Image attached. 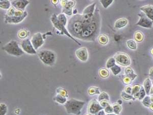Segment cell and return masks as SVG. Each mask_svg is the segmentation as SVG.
<instances>
[{
  "label": "cell",
  "instance_id": "484cf974",
  "mask_svg": "<svg viewBox=\"0 0 153 115\" xmlns=\"http://www.w3.org/2000/svg\"><path fill=\"white\" fill-rule=\"evenodd\" d=\"M57 18L59 22L65 26L66 25V24H68L67 17L64 13H62L59 15H57Z\"/></svg>",
  "mask_w": 153,
  "mask_h": 115
},
{
  "label": "cell",
  "instance_id": "60d3db41",
  "mask_svg": "<svg viewBox=\"0 0 153 115\" xmlns=\"http://www.w3.org/2000/svg\"><path fill=\"white\" fill-rule=\"evenodd\" d=\"M132 80L131 78L128 77L127 76H124L123 78V83L124 85L126 86H129L132 83Z\"/></svg>",
  "mask_w": 153,
  "mask_h": 115
},
{
  "label": "cell",
  "instance_id": "f907efd6",
  "mask_svg": "<svg viewBox=\"0 0 153 115\" xmlns=\"http://www.w3.org/2000/svg\"><path fill=\"white\" fill-rule=\"evenodd\" d=\"M117 103L119 104V105H121L122 103H123V101H122V100H118V102H117Z\"/></svg>",
  "mask_w": 153,
  "mask_h": 115
},
{
  "label": "cell",
  "instance_id": "680465c9",
  "mask_svg": "<svg viewBox=\"0 0 153 115\" xmlns=\"http://www.w3.org/2000/svg\"><path fill=\"white\" fill-rule=\"evenodd\" d=\"M152 95L153 96V95Z\"/></svg>",
  "mask_w": 153,
  "mask_h": 115
},
{
  "label": "cell",
  "instance_id": "9f6ffc18",
  "mask_svg": "<svg viewBox=\"0 0 153 115\" xmlns=\"http://www.w3.org/2000/svg\"><path fill=\"white\" fill-rule=\"evenodd\" d=\"M151 53L152 55H153V48L152 49L151 51Z\"/></svg>",
  "mask_w": 153,
  "mask_h": 115
},
{
  "label": "cell",
  "instance_id": "f35d334b",
  "mask_svg": "<svg viewBox=\"0 0 153 115\" xmlns=\"http://www.w3.org/2000/svg\"><path fill=\"white\" fill-rule=\"evenodd\" d=\"M139 98L138 100H143V99H144V97L146 96V91L144 90L143 86H141V88L140 91H139Z\"/></svg>",
  "mask_w": 153,
  "mask_h": 115
},
{
  "label": "cell",
  "instance_id": "e0dca14e",
  "mask_svg": "<svg viewBox=\"0 0 153 115\" xmlns=\"http://www.w3.org/2000/svg\"><path fill=\"white\" fill-rule=\"evenodd\" d=\"M139 10L146 14L150 20L153 21V6L148 5L140 8Z\"/></svg>",
  "mask_w": 153,
  "mask_h": 115
},
{
  "label": "cell",
  "instance_id": "91938a15",
  "mask_svg": "<svg viewBox=\"0 0 153 115\" xmlns=\"http://www.w3.org/2000/svg\"></svg>",
  "mask_w": 153,
  "mask_h": 115
},
{
  "label": "cell",
  "instance_id": "f5cc1de1",
  "mask_svg": "<svg viewBox=\"0 0 153 115\" xmlns=\"http://www.w3.org/2000/svg\"><path fill=\"white\" fill-rule=\"evenodd\" d=\"M150 95H153V86H152L151 91H150Z\"/></svg>",
  "mask_w": 153,
  "mask_h": 115
},
{
  "label": "cell",
  "instance_id": "cb8c5ba5",
  "mask_svg": "<svg viewBox=\"0 0 153 115\" xmlns=\"http://www.w3.org/2000/svg\"><path fill=\"white\" fill-rule=\"evenodd\" d=\"M99 74L101 77L103 78H106L109 76L110 72L107 69L102 68L99 70Z\"/></svg>",
  "mask_w": 153,
  "mask_h": 115
},
{
  "label": "cell",
  "instance_id": "7bdbcfd3",
  "mask_svg": "<svg viewBox=\"0 0 153 115\" xmlns=\"http://www.w3.org/2000/svg\"><path fill=\"white\" fill-rule=\"evenodd\" d=\"M105 113L107 114H112L113 113V106L111 105L110 104L108 106H107L106 108H105L104 109Z\"/></svg>",
  "mask_w": 153,
  "mask_h": 115
},
{
  "label": "cell",
  "instance_id": "9a60e30c",
  "mask_svg": "<svg viewBox=\"0 0 153 115\" xmlns=\"http://www.w3.org/2000/svg\"><path fill=\"white\" fill-rule=\"evenodd\" d=\"M11 3L15 9L25 11V8L30 3V1L28 0H15L11 1Z\"/></svg>",
  "mask_w": 153,
  "mask_h": 115
},
{
  "label": "cell",
  "instance_id": "681fc988",
  "mask_svg": "<svg viewBox=\"0 0 153 115\" xmlns=\"http://www.w3.org/2000/svg\"><path fill=\"white\" fill-rule=\"evenodd\" d=\"M59 1H58V0H56V1L52 0V1H51V2H52V4H53V5H57V4L59 3Z\"/></svg>",
  "mask_w": 153,
  "mask_h": 115
},
{
  "label": "cell",
  "instance_id": "9c48e42d",
  "mask_svg": "<svg viewBox=\"0 0 153 115\" xmlns=\"http://www.w3.org/2000/svg\"><path fill=\"white\" fill-rule=\"evenodd\" d=\"M138 15L140 17V20L136 24V25L151 29L153 27V21L150 20L143 12H140L138 14Z\"/></svg>",
  "mask_w": 153,
  "mask_h": 115
},
{
  "label": "cell",
  "instance_id": "44dd1931",
  "mask_svg": "<svg viewBox=\"0 0 153 115\" xmlns=\"http://www.w3.org/2000/svg\"><path fill=\"white\" fill-rule=\"evenodd\" d=\"M98 41L101 45H105L108 43L109 38L104 34H100L98 37Z\"/></svg>",
  "mask_w": 153,
  "mask_h": 115
},
{
  "label": "cell",
  "instance_id": "b9f144b4",
  "mask_svg": "<svg viewBox=\"0 0 153 115\" xmlns=\"http://www.w3.org/2000/svg\"><path fill=\"white\" fill-rule=\"evenodd\" d=\"M16 9H15L13 7H11L10 9H8L7 10V14L6 15L9 16H13L14 15V13H15V11Z\"/></svg>",
  "mask_w": 153,
  "mask_h": 115
},
{
  "label": "cell",
  "instance_id": "d4e9b609",
  "mask_svg": "<svg viewBox=\"0 0 153 115\" xmlns=\"http://www.w3.org/2000/svg\"><path fill=\"white\" fill-rule=\"evenodd\" d=\"M88 93L90 96H94V95H96V94L100 95L101 92H100V89L97 87L91 86L88 90Z\"/></svg>",
  "mask_w": 153,
  "mask_h": 115
},
{
  "label": "cell",
  "instance_id": "5bb4252c",
  "mask_svg": "<svg viewBox=\"0 0 153 115\" xmlns=\"http://www.w3.org/2000/svg\"><path fill=\"white\" fill-rule=\"evenodd\" d=\"M75 55L79 60L83 62H86L88 58V53L86 47H81L78 49L75 52Z\"/></svg>",
  "mask_w": 153,
  "mask_h": 115
},
{
  "label": "cell",
  "instance_id": "ffe728a7",
  "mask_svg": "<svg viewBox=\"0 0 153 115\" xmlns=\"http://www.w3.org/2000/svg\"><path fill=\"white\" fill-rule=\"evenodd\" d=\"M143 88L144 90L146 91V95L149 96L150 95V91L152 88V85L151 80L150 78H146L145 79L144 82H143Z\"/></svg>",
  "mask_w": 153,
  "mask_h": 115
},
{
  "label": "cell",
  "instance_id": "4316f807",
  "mask_svg": "<svg viewBox=\"0 0 153 115\" xmlns=\"http://www.w3.org/2000/svg\"><path fill=\"white\" fill-rule=\"evenodd\" d=\"M28 31L26 29H23L20 30L18 32V38L21 39H26V38H27L29 35Z\"/></svg>",
  "mask_w": 153,
  "mask_h": 115
},
{
  "label": "cell",
  "instance_id": "7c38bea8",
  "mask_svg": "<svg viewBox=\"0 0 153 115\" xmlns=\"http://www.w3.org/2000/svg\"><path fill=\"white\" fill-rule=\"evenodd\" d=\"M104 110V108L101 105L100 102L96 99H93L89 103L88 111L89 113L92 115H96L100 111Z\"/></svg>",
  "mask_w": 153,
  "mask_h": 115
},
{
  "label": "cell",
  "instance_id": "7a4b0ae2",
  "mask_svg": "<svg viewBox=\"0 0 153 115\" xmlns=\"http://www.w3.org/2000/svg\"><path fill=\"white\" fill-rule=\"evenodd\" d=\"M85 25L84 24L82 15L75 14L69 19L67 24V30L71 36L78 38Z\"/></svg>",
  "mask_w": 153,
  "mask_h": 115
},
{
  "label": "cell",
  "instance_id": "8d00e7d4",
  "mask_svg": "<svg viewBox=\"0 0 153 115\" xmlns=\"http://www.w3.org/2000/svg\"><path fill=\"white\" fill-rule=\"evenodd\" d=\"M113 1H114L113 0H101L100 1V2L103 6V7L105 9H106L111 4H112Z\"/></svg>",
  "mask_w": 153,
  "mask_h": 115
},
{
  "label": "cell",
  "instance_id": "f1b7e54d",
  "mask_svg": "<svg viewBox=\"0 0 153 115\" xmlns=\"http://www.w3.org/2000/svg\"><path fill=\"white\" fill-rule=\"evenodd\" d=\"M107 100L110 101V97L106 92H102L98 97V101L100 102L101 101Z\"/></svg>",
  "mask_w": 153,
  "mask_h": 115
},
{
  "label": "cell",
  "instance_id": "8992f818",
  "mask_svg": "<svg viewBox=\"0 0 153 115\" xmlns=\"http://www.w3.org/2000/svg\"><path fill=\"white\" fill-rule=\"evenodd\" d=\"M51 21L52 22L54 27L60 32L61 34L66 35V36H68V38H71V40H73L74 41H75L76 43H78V45H81V43H79L78 41L75 39V38L71 36V35L69 33V32H68V30L65 28V26L59 22L58 20V18H57V15L53 14V15H52V16L51 17Z\"/></svg>",
  "mask_w": 153,
  "mask_h": 115
},
{
  "label": "cell",
  "instance_id": "74e56055",
  "mask_svg": "<svg viewBox=\"0 0 153 115\" xmlns=\"http://www.w3.org/2000/svg\"><path fill=\"white\" fill-rule=\"evenodd\" d=\"M141 86L139 85V84H135V85H134L132 86V94H131V95L132 96H133L135 94L138 93L140 90Z\"/></svg>",
  "mask_w": 153,
  "mask_h": 115
},
{
  "label": "cell",
  "instance_id": "7dc6e473",
  "mask_svg": "<svg viewBox=\"0 0 153 115\" xmlns=\"http://www.w3.org/2000/svg\"><path fill=\"white\" fill-rule=\"evenodd\" d=\"M95 115H105V111H104V110H101Z\"/></svg>",
  "mask_w": 153,
  "mask_h": 115
},
{
  "label": "cell",
  "instance_id": "603a6c76",
  "mask_svg": "<svg viewBox=\"0 0 153 115\" xmlns=\"http://www.w3.org/2000/svg\"><path fill=\"white\" fill-rule=\"evenodd\" d=\"M11 6V3L10 1L8 0H2L0 2V8L2 9H10Z\"/></svg>",
  "mask_w": 153,
  "mask_h": 115
},
{
  "label": "cell",
  "instance_id": "e575fe53",
  "mask_svg": "<svg viewBox=\"0 0 153 115\" xmlns=\"http://www.w3.org/2000/svg\"><path fill=\"white\" fill-rule=\"evenodd\" d=\"M116 61L114 58H109L106 63V67L108 69H110L114 66L115 64Z\"/></svg>",
  "mask_w": 153,
  "mask_h": 115
},
{
  "label": "cell",
  "instance_id": "d6986e66",
  "mask_svg": "<svg viewBox=\"0 0 153 115\" xmlns=\"http://www.w3.org/2000/svg\"><path fill=\"white\" fill-rule=\"evenodd\" d=\"M125 75L131 78L132 81H133L137 77V74L134 73L133 70L131 67H127L125 69Z\"/></svg>",
  "mask_w": 153,
  "mask_h": 115
},
{
  "label": "cell",
  "instance_id": "83f0119b",
  "mask_svg": "<svg viewBox=\"0 0 153 115\" xmlns=\"http://www.w3.org/2000/svg\"><path fill=\"white\" fill-rule=\"evenodd\" d=\"M134 39L137 42H142L144 39V35L140 31H137L135 33Z\"/></svg>",
  "mask_w": 153,
  "mask_h": 115
},
{
  "label": "cell",
  "instance_id": "f6af8a7d",
  "mask_svg": "<svg viewBox=\"0 0 153 115\" xmlns=\"http://www.w3.org/2000/svg\"><path fill=\"white\" fill-rule=\"evenodd\" d=\"M132 86H127L126 87H125V90H124V91H125L126 93L128 94H130V95H131V94H132Z\"/></svg>",
  "mask_w": 153,
  "mask_h": 115
},
{
  "label": "cell",
  "instance_id": "ac0fdd59",
  "mask_svg": "<svg viewBox=\"0 0 153 115\" xmlns=\"http://www.w3.org/2000/svg\"><path fill=\"white\" fill-rule=\"evenodd\" d=\"M128 23V21L126 18H119L114 24L115 29H121L125 27Z\"/></svg>",
  "mask_w": 153,
  "mask_h": 115
},
{
  "label": "cell",
  "instance_id": "6da1fadb",
  "mask_svg": "<svg viewBox=\"0 0 153 115\" xmlns=\"http://www.w3.org/2000/svg\"><path fill=\"white\" fill-rule=\"evenodd\" d=\"M101 22L100 10L96 7L91 21L90 23L85 26L82 32L79 36L78 39L84 41H96L99 36Z\"/></svg>",
  "mask_w": 153,
  "mask_h": 115
},
{
  "label": "cell",
  "instance_id": "52a82bcc",
  "mask_svg": "<svg viewBox=\"0 0 153 115\" xmlns=\"http://www.w3.org/2000/svg\"><path fill=\"white\" fill-rule=\"evenodd\" d=\"M96 3H93L84 9L82 13V18L84 24L87 25L90 23L94 15V11L96 10Z\"/></svg>",
  "mask_w": 153,
  "mask_h": 115
},
{
  "label": "cell",
  "instance_id": "30bf717a",
  "mask_svg": "<svg viewBox=\"0 0 153 115\" xmlns=\"http://www.w3.org/2000/svg\"><path fill=\"white\" fill-rule=\"evenodd\" d=\"M21 46L24 52H26L27 54L30 55H35L37 54L36 50L34 49L31 40L28 38L23 40L21 43Z\"/></svg>",
  "mask_w": 153,
  "mask_h": 115
},
{
  "label": "cell",
  "instance_id": "ba28073f",
  "mask_svg": "<svg viewBox=\"0 0 153 115\" xmlns=\"http://www.w3.org/2000/svg\"><path fill=\"white\" fill-rule=\"evenodd\" d=\"M116 63L124 67H128L131 65V59L128 54L119 52L115 54L114 56Z\"/></svg>",
  "mask_w": 153,
  "mask_h": 115
},
{
  "label": "cell",
  "instance_id": "bcb514c9",
  "mask_svg": "<svg viewBox=\"0 0 153 115\" xmlns=\"http://www.w3.org/2000/svg\"><path fill=\"white\" fill-rule=\"evenodd\" d=\"M25 11H23L21 10H18L16 9L15 11V13H14V16H21L24 14Z\"/></svg>",
  "mask_w": 153,
  "mask_h": 115
},
{
  "label": "cell",
  "instance_id": "1f68e13d",
  "mask_svg": "<svg viewBox=\"0 0 153 115\" xmlns=\"http://www.w3.org/2000/svg\"><path fill=\"white\" fill-rule=\"evenodd\" d=\"M121 97L123 99H124L125 100L129 101L131 100H135L134 97L132 95H130V94L126 93L125 91H123L121 92Z\"/></svg>",
  "mask_w": 153,
  "mask_h": 115
},
{
  "label": "cell",
  "instance_id": "6f0895ef",
  "mask_svg": "<svg viewBox=\"0 0 153 115\" xmlns=\"http://www.w3.org/2000/svg\"><path fill=\"white\" fill-rule=\"evenodd\" d=\"M84 115H92V114H91L90 113H88V114H85Z\"/></svg>",
  "mask_w": 153,
  "mask_h": 115
},
{
  "label": "cell",
  "instance_id": "816d5d0a",
  "mask_svg": "<svg viewBox=\"0 0 153 115\" xmlns=\"http://www.w3.org/2000/svg\"><path fill=\"white\" fill-rule=\"evenodd\" d=\"M150 110H151L152 111H153V103H152V104H151V105H150Z\"/></svg>",
  "mask_w": 153,
  "mask_h": 115
},
{
  "label": "cell",
  "instance_id": "7402d4cb",
  "mask_svg": "<svg viewBox=\"0 0 153 115\" xmlns=\"http://www.w3.org/2000/svg\"><path fill=\"white\" fill-rule=\"evenodd\" d=\"M54 100L56 102L61 104H65L68 101L66 97L62 96L58 94H57V95H56L54 98Z\"/></svg>",
  "mask_w": 153,
  "mask_h": 115
},
{
  "label": "cell",
  "instance_id": "ee69618b",
  "mask_svg": "<svg viewBox=\"0 0 153 115\" xmlns=\"http://www.w3.org/2000/svg\"><path fill=\"white\" fill-rule=\"evenodd\" d=\"M99 102H100L101 105L104 108V109L105 108H106L107 106H108L110 104V103H109V101L107 100L101 101H100Z\"/></svg>",
  "mask_w": 153,
  "mask_h": 115
},
{
  "label": "cell",
  "instance_id": "c3c4849f",
  "mask_svg": "<svg viewBox=\"0 0 153 115\" xmlns=\"http://www.w3.org/2000/svg\"><path fill=\"white\" fill-rule=\"evenodd\" d=\"M150 77L151 79L153 80V67L150 69Z\"/></svg>",
  "mask_w": 153,
  "mask_h": 115
},
{
  "label": "cell",
  "instance_id": "2e32d148",
  "mask_svg": "<svg viewBox=\"0 0 153 115\" xmlns=\"http://www.w3.org/2000/svg\"><path fill=\"white\" fill-rule=\"evenodd\" d=\"M76 2L75 1H67L66 4L63 7V13L68 15V16L73 14V8L76 5Z\"/></svg>",
  "mask_w": 153,
  "mask_h": 115
},
{
  "label": "cell",
  "instance_id": "d590c367",
  "mask_svg": "<svg viewBox=\"0 0 153 115\" xmlns=\"http://www.w3.org/2000/svg\"><path fill=\"white\" fill-rule=\"evenodd\" d=\"M8 111L7 105L5 103L0 104V115H6Z\"/></svg>",
  "mask_w": 153,
  "mask_h": 115
},
{
  "label": "cell",
  "instance_id": "277c9868",
  "mask_svg": "<svg viewBox=\"0 0 153 115\" xmlns=\"http://www.w3.org/2000/svg\"><path fill=\"white\" fill-rule=\"evenodd\" d=\"M38 55L40 60L46 65L52 66L55 63L56 54L52 51L41 50L38 52Z\"/></svg>",
  "mask_w": 153,
  "mask_h": 115
},
{
  "label": "cell",
  "instance_id": "4fadbf2b",
  "mask_svg": "<svg viewBox=\"0 0 153 115\" xmlns=\"http://www.w3.org/2000/svg\"><path fill=\"white\" fill-rule=\"evenodd\" d=\"M28 15V13L25 11L24 14L21 16H9L6 15H5V22L6 24H16L23 22Z\"/></svg>",
  "mask_w": 153,
  "mask_h": 115
},
{
  "label": "cell",
  "instance_id": "d6a6232c",
  "mask_svg": "<svg viewBox=\"0 0 153 115\" xmlns=\"http://www.w3.org/2000/svg\"><path fill=\"white\" fill-rule=\"evenodd\" d=\"M111 70L112 71V73L115 76L118 75L121 72V67H119V66L115 65L113 67L110 68Z\"/></svg>",
  "mask_w": 153,
  "mask_h": 115
},
{
  "label": "cell",
  "instance_id": "11a10c76",
  "mask_svg": "<svg viewBox=\"0 0 153 115\" xmlns=\"http://www.w3.org/2000/svg\"><path fill=\"white\" fill-rule=\"evenodd\" d=\"M116 115L115 114L112 113V114H107V115Z\"/></svg>",
  "mask_w": 153,
  "mask_h": 115
},
{
  "label": "cell",
  "instance_id": "db71d44e",
  "mask_svg": "<svg viewBox=\"0 0 153 115\" xmlns=\"http://www.w3.org/2000/svg\"><path fill=\"white\" fill-rule=\"evenodd\" d=\"M151 99L152 103H153V96L151 95Z\"/></svg>",
  "mask_w": 153,
  "mask_h": 115
},
{
  "label": "cell",
  "instance_id": "3957f363",
  "mask_svg": "<svg viewBox=\"0 0 153 115\" xmlns=\"http://www.w3.org/2000/svg\"><path fill=\"white\" fill-rule=\"evenodd\" d=\"M85 103L84 101L72 98L67 101L64 104V107L68 114L79 115L81 114V110Z\"/></svg>",
  "mask_w": 153,
  "mask_h": 115
},
{
  "label": "cell",
  "instance_id": "ab89813d",
  "mask_svg": "<svg viewBox=\"0 0 153 115\" xmlns=\"http://www.w3.org/2000/svg\"><path fill=\"white\" fill-rule=\"evenodd\" d=\"M57 93L58 94H59L63 97H66V98L68 97V91L64 88H58L57 90Z\"/></svg>",
  "mask_w": 153,
  "mask_h": 115
},
{
  "label": "cell",
  "instance_id": "836d02e7",
  "mask_svg": "<svg viewBox=\"0 0 153 115\" xmlns=\"http://www.w3.org/2000/svg\"><path fill=\"white\" fill-rule=\"evenodd\" d=\"M112 106L113 108V113L115 114L116 115H119L122 111V106L121 105L115 103L113 104Z\"/></svg>",
  "mask_w": 153,
  "mask_h": 115
},
{
  "label": "cell",
  "instance_id": "5b68a950",
  "mask_svg": "<svg viewBox=\"0 0 153 115\" xmlns=\"http://www.w3.org/2000/svg\"><path fill=\"white\" fill-rule=\"evenodd\" d=\"M2 49L8 54L16 57H20L24 54V52L16 41H11L4 45Z\"/></svg>",
  "mask_w": 153,
  "mask_h": 115
},
{
  "label": "cell",
  "instance_id": "f546056e",
  "mask_svg": "<svg viewBox=\"0 0 153 115\" xmlns=\"http://www.w3.org/2000/svg\"><path fill=\"white\" fill-rule=\"evenodd\" d=\"M142 103L144 106L147 108H149L151 104H152L151 99V96H146L144 97V99L142 100Z\"/></svg>",
  "mask_w": 153,
  "mask_h": 115
},
{
  "label": "cell",
  "instance_id": "4dcf8cb0",
  "mask_svg": "<svg viewBox=\"0 0 153 115\" xmlns=\"http://www.w3.org/2000/svg\"><path fill=\"white\" fill-rule=\"evenodd\" d=\"M127 45L129 48H130L131 50H136L137 49L136 43L133 40H130L127 41Z\"/></svg>",
  "mask_w": 153,
  "mask_h": 115
},
{
  "label": "cell",
  "instance_id": "8fae6325",
  "mask_svg": "<svg viewBox=\"0 0 153 115\" xmlns=\"http://www.w3.org/2000/svg\"><path fill=\"white\" fill-rule=\"evenodd\" d=\"M31 41L32 44L33 46L34 49L36 50H38V49L41 47L43 43H45L43 35L41 33H36L32 36Z\"/></svg>",
  "mask_w": 153,
  "mask_h": 115
}]
</instances>
